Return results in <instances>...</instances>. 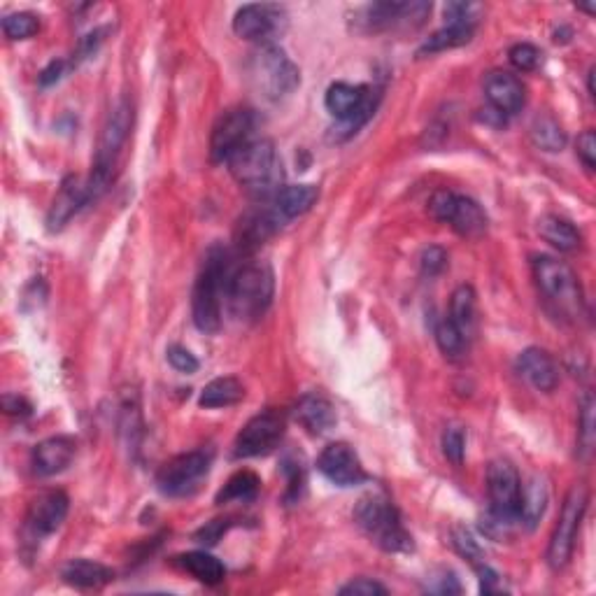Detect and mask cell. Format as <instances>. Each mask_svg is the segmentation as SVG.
I'll return each mask as SVG.
<instances>
[{"label": "cell", "mask_w": 596, "mask_h": 596, "mask_svg": "<svg viewBox=\"0 0 596 596\" xmlns=\"http://www.w3.org/2000/svg\"><path fill=\"white\" fill-rule=\"evenodd\" d=\"M231 266V257L224 247H212L205 254L203 268L194 285V296H191V317L198 331L217 333L222 329V305Z\"/></svg>", "instance_id": "obj_1"}, {"label": "cell", "mask_w": 596, "mask_h": 596, "mask_svg": "<svg viewBox=\"0 0 596 596\" xmlns=\"http://www.w3.org/2000/svg\"><path fill=\"white\" fill-rule=\"evenodd\" d=\"M319 189L312 184H294V187H282L278 194L271 198L273 208L282 217V222L296 219L312 210V205L317 203Z\"/></svg>", "instance_id": "obj_25"}, {"label": "cell", "mask_w": 596, "mask_h": 596, "mask_svg": "<svg viewBox=\"0 0 596 596\" xmlns=\"http://www.w3.org/2000/svg\"><path fill=\"white\" fill-rule=\"evenodd\" d=\"M485 98L492 105V110L499 112L503 119L515 117L527 103L520 77L506 73V70H494L485 77Z\"/></svg>", "instance_id": "obj_18"}, {"label": "cell", "mask_w": 596, "mask_h": 596, "mask_svg": "<svg viewBox=\"0 0 596 596\" xmlns=\"http://www.w3.org/2000/svg\"><path fill=\"white\" fill-rule=\"evenodd\" d=\"M420 266H422V273L424 275L434 278V275L445 271V266H447V252L443 250V247H438V245L427 247V250H424L422 257H420Z\"/></svg>", "instance_id": "obj_41"}, {"label": "cell", "mask_w": 596, "mask_h": 596, "mask_svg": "<svg viewBox=\"0 0 596 596\" xmlns=\"http://www.w3.org/2000/svg\"><path fill=\"white\" fill-rule=\"evenodd\" d=\"M84 205H89L87 196V182H82L80 177L68 175L66 180L61 182L59 194L54 196L52 205H49L47 212V231L56 233L66 226L70 219H73L77 212H80Z\"/></svg>", "instance_id": "obj_19"}, {"label": "cell", "mask_w": 596, "mask_h": 596, "mask_svg": "<svg viewBox=\"0 0 596 596\" xmlns=\"http://www.w3.org/2000/svg\"><path fill=\"white\" fill-rule=\"evenodd\" d=\"M229 170L240 187L261 198H273L282 189V161L275 145L266 138H254L231 156Z\"/></svg>", "instance_id": "obj_3"}, {"label": "cell", "mask_w": 596, "mask_h": 596, "mask_svg": "<svg viewBox=\"0 0 596 596\" xmlns=\"http://www.w3.org/2000/svg\"><path fill=\"white\" fill-rule=\"evenodd\" d=\"M427 590L434 594H459L461 585L459 580L454 578V573H443V578H438V585H429Z\"/></svg>", "instance_id": "obj_47"}, {"label": "cell", "mask_w": 596, "mask_h": 596, "mask_svg": "<svg viewBox=\"0 0 596 596\" xmlns=\"http://www.w3.org/2000/svg\"><path fill=\"white\" fill-rule=\"evenodd\" d=\"M429 212L438 222L450 224L464 238H478L487 231L485 210L473 198L454 194L450 189H438L429 198Z\"/></svg>", "instance_id": "obj_9"}, {"label": "cell", "mask_w": 596, "mask_h": 596, "mask_svg": "<svg viewBox=\"0 0 596 596\" xmlns=\"http://www.w3.org/2000/svg\"><path fill=\"white\" fill-rule=\"evenodd\" d=\"M282 217L275 212L273 203H264L259 208H254L247 212V215L240 219L238 229H236V238H238V247L240 250H254V247L264 245L273 233H278L282 229Z\"/></svg>", "instance_id": "obj_20"}, {"label": "cell", "mask_w": 596, "mask_h": 596, "mask_svg": "<svg viewBox=\"0 0 596 596\" xmlns=\"http://www.w3.org/2000/svg\"><path fill=\"white\" fill-rule=\"evenodd\" d=\"M354 522L361 531L385 552H410L413 536L403 527L399 510L387 496L371 494L364 496L354 508Z\"/></svg>", "instance_id": "obj_6"}, {"label": "cell", "mask_w": 596, "mask_h": 596, "mask_svg": "<svg viewBox=\"0 0 596 596\" xmlns=\"http://www.w3.org/2000/svg\"><path fill=\"white\" fill-rule=\"evenodd\" d=\"M319 473L336 487H357L368 480L359 454L347 443H331L317 459Z\"/></svg>", "instance_id": "obj_15"}, {"label": "cell", "mask_w": 596, "mask_h": 596, "mask_svg": "<svg viewBox=\"0 0 596 596\" xmlns=\"http://www.w3.org/2000/svg\"><path fill=\"white\" fill-rule=\"evenodd\" d=\"M243 396V382L233 378V375H224V378H215L203 387L198 403H201V408H229L243 401Z\"/></svg>", "instance_id": "obj_29"}, {"label": "cell", "mask_w": 596, "mask_h": 596, "mask_svg": "<svg viewBox=\"0 0 596 596\" xmlns=\"http://www.w3.org/2000/svg\"><path fill=\"white\" fill-rule=\"evenodd\" d=\"M259 487H261V480L257 473L238 471L236 475H231L229 482H226L222 489H219L215 503L224 506V503H231V501H252L257 499Z\"/></svg>", "instance_id": "obj_31"}, {"label": "cell", "mask_w": 596, "mask_h": 596, "mask_svg": "<svg viewBox=\"0 0 596 596\" xmlns=\"http://www.w3.org/2000/svg\"><path fill=\"white\" fill-rule=\"evenodd\" d=\"M273 292L275 278L271 266L261 261H247V264L231 266L224 301L238 319H259L271 305Z\"/></svg>", "instance_id": "obj_4"}, {"label": "cell", "mask_w": 596, "mask_h": 596, "mask_svg": "<svg viewBox=\"0 0 596 596\" xmlns=\"http://www.w3.org/2000/svg\"><path fill=\"white\" fill-rule=\"evenodd\" d=\"M231 524L229 520H212L205 524L203 529L196 531V541L203 543V545H215L219 538L226 534V529H229Z\"/></svg>", "instance_id": "obj_44"}, {"label": "cell", "mask_w": 596, "mask_h": 596, "mask_svg": "<svg viewBox=\"0 0 596 596\" xmlns=\"http://www.w3.org/2000/svg\"><path fill=\"white\" fill-rule=\"evenodd\" d=\"M61 578L63 583L77 587V590H98L115 578V571L101 562H91V559H73L63 566Z\"/></svg>", "instance_id": "obj_24"}, {"label": "cell", "mask_w": 596, "mask_h": 596, "mask_svg": "<svg viewBox=\"0 0 596 596\" xmlns=\"http://www.w3.org/2000/svg\"><path fill=\"white\" fill-rule=\"evenodd\" d=\"M587 503H590V492H587V487L573 485L571 492L566 494L562 515H559V522L555 531H552V538L548 545V564L552 569H564V566L571 562Z\"/></svg>", "instance_id": "obj_8"}, {"label": "cell", "mask_w": 596, "mask_h": 596, "mask_svg": "<svg viewBox=\"0 0 596 596\" xmlns=\"http://www.w3.org/2000/svg\"><path fill=\"white\" fill-rule=\"evenodd\" d=\"M587 89H590V96H594V68H590V75H587Z\"/></svg>", "instance_id": "obj_48"}, {"label": "cell", "mask_w": 596, "mask_h": 596, "mask_svg": "<svg viewBox=\"0 0 596 596\" xmlns=\"http://www.w3.org/2000/svg\"><path fill=\"white\" fill-rule=\"evenodd\" d=\"M517 373L538 392H555L559 385V368L555 359L541 347H529L517 357Z\"/></svg>", "instance_id": "obj_22"}, {"label": "cell", "mask_w": 596, "mask_h": 596, "mask_svg": "<svg viewBox=\"0 0 596 596\" xmlns=\"http://www.w3.org/2000/svg\"><path fill=\"white\" fill-rule=\"evenodd\" d=\"M431 12L427 3H375L361 10L359 21L366 31H387L399 24H422L424 17Z\"/></svg>", "instance_id": "obj_17"}, {"label": "cell", "mask_w": 596, "mask_h": 596, "mask_svg": "<svg viewBox=\"0 0 596 596\" xmlns=\"http://www.w3.org/2000/svg\"><path fill=\"white\" fill-rule=\"evenodd\" d=\"M75 452H77L75 438L70 436L45 438V441L33 447V457H31L33 471L42 475V478L63 473L70 464H73Z\"/></svg>", "instance_id": "obj_21"}, {"label": "cell", "mask_w": 596, "mask_h": 596, "mask_svg": "<svg viewBox=\"0 0 596 596\" xmlns=\"http://www.w3.org/2000/svg\"><path fill=\"white\" fill-rule=\"evenodd\" d=\"M538 233L545 243L557 247L559 252H573L583 245V236L573 226L569 219L557 217V215H545L538 219Z\"/></svg>", "instance_id": "obj_26"}, {"label": "cell", "mask_w": 596, "mask_h": 596, "mask_svg": "<svg viewBox=\"0 0 596 596\" xmlns=\"http://www.w3.org/2000/svg\"><path fill=\"white\" fill-rule=\"evenodd\" d=\"M68 494L61 489H47L35 496L26 513V529L33 538L54 534L68 517Z\"/></svg>", "instance_id": "obj_16"}, {"label": "cell", "mask_w": 596, "mask_h": 596, "mask_svg": "<svg viewBox=\"0 0 596 596\" xmlns=\"http://www.w3.org/2000/svg\"><path fill=\"white\" fill-rule=\"evenodd\" d=\"M257 129V115L250 108H231L219 115L210 138V159L215 163H226L238 149L254 140Z\"/></svg>", "instance_id": "obj_12"}, {"label": "cell", "mask_w": 596, "mask_h": 596, "mask_svg": "<svg viewBox=\"0 0 596 596\" xmlns=\"http://www.w3.org/2000/svg\"><path fill=\"white\" fill-rule=\"evenodd\" d=\"M450 319L459 326L466 338H471L475 326V292L471 285H461L454 289L450 301Z\"/></svg>", "instance_id": "obj_32"}, {"label": "cell", "mask_w": 596, "mask_h": 596, "mask_svg": "<svg viewBox=\"0 0 596 596\" xmlns=\"http://www.w3.org/2000/svg\"><path fill=\"white\" fill-rule=\"evenodd\" d=\"M475 33V26L471 24H445L441 31L429 35L427 40L422 42V47L417 49V56H431L438 52H447V49H457L461 45H468Z\"/></svg>", "instance_id": "obj_30"}, {"label": "cell", "mask_w": 596, "mask_h": 596, "mask_svg": "<svg viewBox=\"0 0 596 596\" xmlns=\"http://www.w3.org/2000/svg\"><path fill=\"white\" fill-rule=\"evenodd\" d=\"M436 343L447 359H461L466 354L468 338L450 317H445L436 324Z\"/></svg>", "instance_id": "obj_35"}, {"label": "cell", "mask_w": 596, "mask_h": 596, "mask_svg": "<svg viewBox=\"0 0 596 596\" xmlns=\"http://www.w3.org/2000/svg\"><path fill=\"white\" fill-rule=\"evenodd\" d=\"M340 594L343 596H385L387 587L380 585L378 580L357 578V580H352V583L340 587Z\"/></svg>", "instance_id": "obj_42"}, {"label": "cell", "mask_w": 596, "mask_h": 596, "mask_svg": "<svg viewBox=\"0 0 596 596\" xmlns=\"http://www.w3.org/2000/svg\"><path fill=\"white\" fill-rule=\"evenodd\" d=\"M166 359H168V364L180 373L191 375L198 371V359L187 350V347H182V345H170L166 350Z\"/></svg>", "instance_id": "obj_40"}, {"label": "cell", "mask_w": 596, "mask_h": 596, "mask_svg": "<svg viewBox=\"0 0 596 596\" xmlns=\"http://www.w3.org/2000/svg\"><path fill=\"white\" fill-rule=\"evenodd\" d=\"M464 452H466L464 431L457 427L447 429L443 434V454L447 457V461H452L454 466H461V461H464Z\"/></svg>", "instance_id": "obj_39"}, {"label": "cell", "mask_w": 596, "mask_h": 596, "mask_svg": "<svg viewBox=\"0 0 596 596\" xmlns=\"http://www.w3.org/2000/svg\"><path fill=\"white\" fill-rule=\"evenodd\" d=\"M212 459H215V452H212L210 447L177 454V457L166 461V464L159 468V473H156V485H159V489L166 496L191 494L198 487V482L210 473Z\"/></svg>", "instance_id": "obj_10"}, {"label": "cell", "mask_w": 596, "mask_h": 596, "mask_svg": "<svg viewBox=\"0 0 596 596\" xmlns=\"http://www.w3.org/2000/svg\"><path fill=\"white\" fill-rule=\"evenodd\" d=\"M3 410L7 415H17V417H26L31 415V403H28L24 396L19 394H5L3 396Z\"/></svg>", "instance_id": "obj_45"}, {"label": "cell", "mask_w": 596, "mask_h": 596, "mask_svg": "<svg viewBox=\"0 0 596 596\" xmlns=\"http://www.w3.org/2000/svg\"><path fill=\"white\" fill-rule=\"evenodd\" d=\"M550 489L548 482L541 475H534L529 480L527 489H522V506H520V524H524L529 531L536 529V524L541 522L545 515V508H548Z\"/></svg>", "instance_id": "obj_28"}, {"label": "cell", "mask_w": 596, "mask_h": 596, "mask_svg": "<svg viewBox=\"0 0 596 596\" xmlns=\"http://www.w3.org/2000/svg\"><path fill=\"white\" fill-rule=\"evenodd\" d=\"M596 403L594 396L587 392L580 403V417H578V454L587 459L594 450L596 441V417H594Z\"/></svg>", "instance_id": "obj_34"}, {"label": "cell", "mask_w": 596, "mask_h": 596, "mask_svg": "<svg viewBox=\"0 0 596 596\" xmlns=\"http://www.w3.org/2000/svg\"><path fill=\"white\" fill-rule=\"evenodd\" d=\"M287 10L273 3H250L243 5L233 17V31L238 38L271 45L287 28Z\"/></svg>", "instance_id": "obj_14"}, {"label": "cell", "mask_w": 596, "mask_h": 596, "mask_svg": "<svg viewBox=\"0 0 596 596\" xmlns=\"http://www.w3.org/2000/svg\"><path fill=\"white\" fill-rule=\"evenodd\" d=\"M250 73L257 87L271 101H280V98L289 96L301 84V73H298L294 61L275 42L259 45L257 52L252 54Z\"/></svg>", "instance_id": "obj_7"}, {"label": "cell", "mask_w": 596, "mask_h": 596, "mask_svg": "<svg viewBox=\"0 0 596 596\" xmlns=\"http://www.w3.org/2000/svg\"><path fill=\"white\" fill-rule=\"evenodd\" d=\"M531 268H534L538 292L552 305L557 315L566 319H580L585 315L583 287H580L578 275L573 273L569 264L548 257V254H541V257H534V261H531Z\"/></svg>", "instance_id": "obj_5"}, {"label": "cell", "mask_w": 596, "mask_h": 596, "mask_svg": "<svg viewBox=\"0 0 596 596\" xmlns=\"http://www.w3.org/2000/svg\"><path fill=\"white\" fill-rule=\"evenodd\" d=\"M294 415H296V422L315 436H322L326 431L336 427V410H333L331 401L326 399V396L317 392L303 394L296 403Z\"/></svg>", "instance_id": "obj_23"}, {"label": "cell", "mask_w": 596, "mask_h": 596, "mask_svg": "<svg viewBox=\"0 0 596 596\" xmlns=\"http://www.w3.org/2000/svg\"><path fill=\"white\" fill-rule=\"evenodd\" d=\"M452 545L461 557L471 562V566H478L485 562V552H482L480 543L475 541V536L468 529H464V527L452 529Z\"/></svg>", "instance_id": "obj_37"}, {"label": "cell", "mask_w": 596, "mask_h": 596, "mask_svg": "<svg viewBox=\"0 0 596 596\" xmlns=\"http://www.w3.org/2000/svg\"><path fill=\"white\" fill-rule=\"evenodd\" d=\"M531 138L543 152H562L566 147V131L559 126L557 119L548 115L536 119L534 126H531Z\"/></svg>", "instance_id": "obj_33"}, {"label": "cell", "mask_w": 596, "mask_h": 596, "mask_svg": "<svg viewBox=\"0 0 596 596\" xmlns=\"http://www.w3.org/2000/svg\"><path fill=\"white\" fill-rule=\"evenodd\" d=\"M175 562L182 571H187L189 576H194L198 583H203V585H219L226 576L224 564L205 550L187 552V555L177 557Z\"/></svg>", "instance_id": "obj_27"}, {"label": "cell", "mask_w": 596, "mask_h": 596, "mask_svg": "<svg viewBox=\"0 0 596 596\" xmlns=\"http://www.w3.org/2000/svg\"><path fill=\"white\" fill-rule=\"evenodd\" d=\"M541 49L529 45V42H520V45L510 47L508 52V59L513 66L520 70V73H531V70L538 68V63H541Z\"/></svg>", "instance_id": "obj_38"}, {"label": "cell", "mask_w": 596, "mask_h": 596, "mask_svg": "<svg viewBox=\"0 0 596 596\" xmlns=\"http://www.w3.org/2000/svg\"><path fill=\"white\" fill-rule=\"evenodd\" d=\"M578 159L585 163L587 170H594L596 166V136L594 131H585L583 136L578 138Z\"/></svg>", "instance_id": "obj_43"}, {"label": "cell", "mask_w": 596, "mask_h": 596, "mask_svg": "<svg viewBox=\"0 0 596 596\" xmlns=\"http://www.w3.org/2000/svg\"><path fill=\"white\" fill-rule=\"evenodd\" d=\"M66 70H68V63L66 61H52L49 63V66L42 70L40 73V77H38V82H40V87H52V84H56L61 80L63 75H66Z\"/></svg>", "instance_id": "obj_46"}, {"label": "cell", "mask_w": 596, "mask_h": 596, "mask_svg": "<svg viewBox=\"0 0 596 596\" xmlns=\"http://www.w3.org/2000/svg\"><path fill=\"white\" fill-rule=\"evenodd\" d=\"M489 513L510 524H520L522 478L517 468L506 459H494L487 466Z\"/></svg>", "instance_id": "obj_11"}, {"label": "cell", "mask_w": 596, "mask_h": 596, "mask_svg": "<svg viewBox=\"0 0 596 596\" xmlns=\"http://www.w3.org/2000/svg\"><path fill=\"white\" fill-rule=\"evenodd\" d=\"M40 31V19L31 12H14L3 19V33L10 40H28Z\"/></svg>", "instance_id": "obj_36"}, {"label": "cell", "mask_w": 596, "mask_h": 596, "mask_svg": "<svg viewBox=\"0 0 596 596\" xmlns=\"http://www.w3.org/2000/svg\"><path fill=\"white\" fill-rule=\"evenodd\" d=\"M131 129H133V103L129 98H122V101L112 108L108 119H105L101 140H98L94 166H91V175L87 180L89 203L98 201V198L110 189V184L115 180V173H117L119 154H122V147L131 136Z\"/></svg>", "instance_id": "obj_2"}, {"label": "cell", "mask_w": 596, "mask_h": 596, "mask_svg": "<svg viewBox=\"0 0 596 596\" xmlns=\"http://www.w3.org/2000/svg\"><path fill=\"white\" fill-rule=\"evenodd\" d=\"M287 420L278 410H264V413L254 415L250 422L240 429L233 445V457L236 459H250V457H264L273 452L280 445L285 436Z\"/></svg>", "instance_id": "obj_13"}]
</instances>
